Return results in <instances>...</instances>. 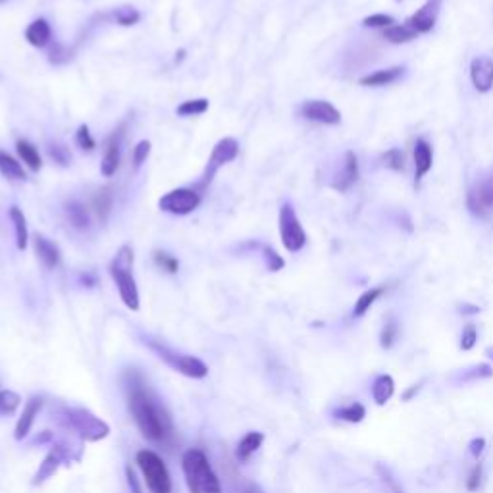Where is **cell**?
<instances>
[{
    "label": "cell",
    "instance_id": "1",
    "mask_svg": "<svg viewBox=\"0 0 493 493\" xmlns=\"http://www.w3.org/2000/svg\"><path fill=\"white\" fill-rule=\"evenodd\" d=\"M128 405H130V412L135 420L137 428L141 430V434L147 440H152V442L164 440V435L168 434L170 430V418L149 391L141 390V388L133 390Z\"/></svg>",
    "mask_w": 493,
    "mask_h": 493
},
{
    "label": "cell",
    "instance_id": "2",
    "mask_svg": "<svg viewBox=\"0 0 493 493\" xmlns=\"http://www.w3.org/2000/svg\"><path fill=\"white\" fill-rule=\"evenodd\" d=\"M183 474L189 493H222L218 476L214 474L207 455L199 449H189L182 459Z\"/></svg>",
    "mask_w": 493,
    "mask_h": 493
},
{
    "label": "cell",
    "instance_id": "3",
    "mask_svg": "<svg viewBox=\"0 0 493 493\" xmlns=\"http://www.w3.org/2000/svg\"><path fill=\"white\" fill-rule=\"evenodd\" d=\"M133 249L130 245H123L118 254L114 256L110 264V276L116 281L118 293L123 305L131 308V311H139V289H137L135 278H133Z\"/></svg>",
    "mask_w": 493,
    "mask_h": 493
},
{
    "label": "cell",
    "instance_id": "4",
    "mask_svg": "<svg viewBox=\"0 0 493 493\" xmlns=\"http://www.w3.org/2000/svg\"><path fill=\"white\" fill-rule=\"evenodd\" d=\"M137 465L145 476L147 487L150 493H170L172 492V480L164 461L155 451H139L137 453Z\"/></svg>",
    "mask_w": 493,
    "mask_h": 493
},
{
    "label": "cell",
    "instance_id": "5",
    "mask_svg": "<svg viewBox=\"0 0 493 493\" xmlns=\"http://www.w3.org/2000/svg\"><path fill=\"white\" fill-rule=\"evenodd\" d=\"M64 415L66 422L72 426V430H76L87 442L104 440L108 435V432H110V428L106 426V422L97 418V416L89 412L87 409H66Z\"/></svg>",
    "mask_w": 493,
    "mask_h": 493
},
{
    "label": "cell",
    "instance_id": "6",
    "mask_svg": "<svg viewBox=\"0 0 493 493\" xmlns=\"http://www.w3.org/2000/svg\"><path fill=\"white\" fill-rule=\"evenodd\" d=\"M279 235L289 253H299L306 245L305 229L301 226V220L291 202H286L279 208Z\"/></svg>",
    "mask_w": 493,
    "mask_h": 493
},
{
    "label": "cell",
    "instance_id": "7",
    "mask_svg": "<svg viewBox=\"0 0 493 493\" xmlns=\"http://www.w3.org/2000/svg\"><path fill=\"white\" fill-rule=\"evenodd\" d=\"M150 349L158 353V357L162 358L164 363L172 366L175 372H180L183 376L187 378H195V380H201L208 374V366L202 363L201 358L197 357H189V355H182V353H174L170 351L168 347L158 343H150Z\"/></svg>",
    "mask_w": 493,
    "mask_h": 493
},
{
    "label": "cell",
    "instance_id": "8",
    "mask_svg": "<svg viewBox=\"0 0 493 493\" xmlns=\"http://www.w3.org/2000/svg\"><path fill=\"white\" fill-rule=\"evenodd\" d=\"M202 197L199 189H191V187H177L168 191L166 195L160 197L158 201V207L164 212H170V214L175 216H185L191 214L193 210L199 208L201 204Z\"/></svg>",
    "mask_w": 493,
    "mask_h": 493
},
{
    "label": "cell",
    "instance_id": "9",
    "mask_svg": "<svg viewBox=\"0 0 493 493\" xmlns=\"http://www.w3.org/2000/svg\"><path fill=\"white\" fill-rule=\"evenodd\" d=\"M237 155H239V143L235 141L234 137H224V139H220V141L214 145V149H212L210 156H208L207 168H204V174H202V180L201 183H199V187H207L208 183L214 180L218 170H220L222 166H226L227 162L235 160Z\"/></svg>",
    "mask_w": 493,
    "mask_h": 493
},
{
    "label": "cell",
    "instance_id": "10",
    "mask_svg": "<svg viewBox=\"0 0 493 493\" xmlns=\"http://www.w3.org/2000/svg\"><path fill=\"white\" fill-rule=\"evenodd\" d=\"M467 204L476 216H487L493 212V170L480 182L474 183V187L468 191Z\"/></svg>",
    "mask_w": 493,
    "mask_h": 493
},
{
    "label": "cell",
    "instance_id": "11",
    "mask_svg": "<svg viewBox=\"0 0 493 493\" xmlns=\"http://www.w3.org/2000/svg\"><path fill=\"white\" fill-rule=\"evenodd\" d=\"M301 116L324 125H338L341 122V112L328 100H306L301 106Z\"/></svg>",
    "mask_w": 493,
    "mask_h": 493
},
{
    "label": "cell",
    "instance_id": "12",
    "mask_svg": "<svg viewBox=\"0 0 493 493\" xmlns=\"http://www.w3.org/2000/svg\"><path fill=\"white\" fill-rule=\"evenodd\" d=\"M470 81L478 93H489L493 87V58L478 56L470 64Z\"/></svg>",
    "mask_w": 493,
    "mask_h": 493
},
{
    "label": "cell",
    "instance_id": "13",
    "mask_svg": "<svg viewBox=\"0 0 493 493\" xmlns=\"http://www.w3.org/2000/svg\"><path fill=\"white\" fill-rule=\"evenodd\" d=\"M358 180V160L357 156H355V152H345V158H343V164H341V168H339V172L336 174V177H333V182H331V187L336 189V191H339V193H345L347 189H351L355 183H357Z\"/></svg>",
    "mask_w": 493,
    "mask_h": 493
},
{
    "label": "cell",
    "instance_id": "14",
    "mask_svg": "<svg viewBox=\"0 0 493 493\" xmlns=\"http://www.w3.org/2000/svg\"><path fill=\"white\" fill-rule=\"evenodd\" d=\"M437 12H440V0H428L422 8H418L410 20L407 21L418 35L420 33H428L434 29L435 21H437Z\"/></svg>",
    "mask_w": 493,
    "mask_h": 493
},
{
    "label": "cell",
    "instance_id": "15",
    "mask_svg": "<svg viewBox=\"0 0 493 493\" xmlns=\"http://www.w3.org/2000/svg\"><path fill=\"white\" fill-rule=\"evenodd\" d=\"M41 407H43V399H41V397H31V399L27 401V405L24 407V412H21V416L18 418V424H16V432H14V437H16L18 442H21V440L31 432L33 422L39 416Z\"/></svg>",
    "mask_w": 493,
    "mask_h": 493
},
{
    "label": "cell",
    "instance_id": "16",
    "mask_svg": "<svg viewBox=\"0 0 493 493\" xmlns=\"http://www.w3.org/2000/svg\"><path fill=\"white\" fill-rule=\"evenodd\" d=\"M33 245H35V253H37V256H39L41 264H43L46 270H54V268L58 266L60 249L56 243H52L51 239H46L45 235H35Z\"/></svg>",
    "mask_w": 493,
    "mask_h": 493
},
{
    "label": "cell",
    "instance_id": "17",
    "mask_svg": "<svg viewBox=\"0 0 493 493\" xmlns=\"http://www.w3.org/2000/svg\"><path fill=\"white\" fill-rule=\"evenodd\" d=\"M120 139H122V133H114V135L108 139L106 143V149H104L103 162H100V172L106 177H112L116 174L118 168H120V160H122V150H120Z\"/></svg>",
    "mask_w": 493,
    "mask_h": 493
},
{
    "label": "cell",
    "instance_id": "18",
    "mask_svg": "<svg viewBox=\"0 0 493 493\" xmlns=\"http://www.w3.org/2000/svg\"><path fill=\"white\" fill-rule=\"evenodd\" d=\"M434 164V155H432V147L428 141L424 139H416L415 143V174L416 182H420L424 175L428 174Z\"/></svg>",
    "mask_w": 493,
    "mask_h": 493
},
{
    "label": "cell",
    "instance_id": "19",
    "mask_svg": "<svg viewBox=\"0 0 493 493\" xmlns=\"http://www.w3.org/2000/svg\"><path fill=\"white\" fill-rule=\"evenodd\" d=\"M52 37V29L48 26V21L45 18H39L29 24V27L26 29V39L27 43L35 48H43L51 43Z\"/></svg>",
    "mask_w": 493,
    "mask_h": 493
},
{
    "label": "cell",
    "instance_id": "20",
    "mask_svg": "<svg viewBox=\"0 0 493 493\" xmlns=\"http://www.w3.org/2000/svg\"><path fill=\"white\" fill-rule=\"evenodd\" d=\"M64 214L66 220L70 222V226L76 227V229H87V227L91 226V214H89V210H87V207H85L83 202H66Z\"/></svg>",
    "mask_w": 493,
    "mask_h": 493
},
{
    "label": "cell",
    "instance_id": "21",
    "mask_svg": "<svg viewBox=\"0 0 493 493\" xmlns=\"http://www.w3.org/2000/svg\"><path fill=\"white\" fill-rule=\"evenodd\" d=\"M395 393V382L390 374H380L372 383V399L376 401V405L383 407L385 403L390 401Z\"/></svg>",
    "mask_w": 493,
    "mask_h": 493
},
{
    "label": "cell",
    "instance_id": "22",
    "mask_svg": "<svg viewBox=\"0 0 493 493\" xmlns=\"http://www.w3.org/2000/svg\"><path fill=\"white\" fill-rule=\"evenodd\" d=\"M403 76V68H388V70H378V72L370 73L366 78L360 79V85L364 87H383V85L395 83L397 79Z\"/></svg>",
    "mask_w": 493,
    "mask_h": 493
},
{
    "label": "cell",
    "instance_id": "23",
    "mask_svg": "<svg viewBox=\"0 0 493 493\" xmlns=\"http://www.w3.org/2000/svg\"><path fill=\"white\" fill-rule=\"evenodd\" d=\"M60 462H62V451H60L58 447L52 449L51 453L45 457V461L41 462V467L39 470H37V474H35L33 484H43V482H46L48 478H52V476L56 474V470H58Z\"/></svg>",
    "mask_w": 493,
    "mask_h": 493
},
{
    "label": "cell",
    "instance_id": "24",
    "mask_svg": "<svg viewBox=\"0 0 493 493\" xmlns=\"http://www.w3.org/2000/svg\"><path fill=\"white\" fill-rule=\"evenodd\" d=\"M16 149H18V155L26 162V166L33 172H39L43 168V160H41V155L37 147L33 143H29L27 139H18L16 141Z\"/></svg>",
    "mask_w": 493,
    "mask_h": 493
},
{
    "label": "cell",
    "instance_id": "25",
    "mask_svg": "<svg viewBox=\"0 0 493 493\" xmlns=\"http://www.w3.org/2000/svg\"><path fill=\"white\" fill-rule=\"evenodd\" d=\"M0 174L8 177V180H16V182H24L27 175L26 170L12 155H8L6 150L0 149Z\"/></svg>",
    "mask_w": 493,
    "mask_h": 493
},
{
    "label": "cell",
    "instance_id": "26",
    "mask_svg": "<svg viewBox=\"0 0 493 493\" xmlns=\"http://www.w3.org/2000/svg\"><path fill=\"white\" fill-rule=\"evenodd\" d=\"M262 442H264V435L260 434V432H249L246 435H243L239 445H237V451H235L237 459H239V461H249L251 455L259 451Z\"/></svg>",
    "mask_w": 493,
    "mask_h": 493
},
{
    "label": "cell",
    "instance_id": "27",
    "mask_svg": "<svg viewBox=\"0 0 493 493\" xmlns=\"http://www.w3.org/2000/svg\"><path fill=\"white\" fill-rule=\"evenodd\" d=\"M383 37L393 43V45H405V43H410L418 37V33L409 26V24H393L388 29H383Z\"/></svg>",
    "mask_w": 493,
    "mask_h": 493
},
{
    "label": "cell",
    "instance_id": "28",
    "mask_svg": "<svg viewBox=\"0 0 493 493\" xmlns=\"http://www.w3.org/2000/svg\"><path fill=\"white\" fill-rule=\"evenodd\" d=\"M10 220L14 224V229H16V246L24 251L27 246V239H29V232H27V220L24 212H21L18 207H10Z\"/></svg>",
    "mask_w": 493,
    "mask_h": 493
},
{
    "label": "cell",
    "instance_id": "29",
    "mask_svg": "<svg viewBox=\"0 0 493 493\" xmlns=\"http://www.w3.org/2000/svg\"><path fill=\"white\" fill-rule=\"evenodd\" d=\"M112 207H114V195H112L110 187H103L97 195L93 197V208H95V212H97L100 222L108 220Z\"/></svg>",
    "mask_w": 493,
    "mask_h": 493
},
{
    "label": "cell",
    "instance_id": "30",
    "mask_svg": "<svg viewBox=\"0 0 493 493\" xmlns=\"http://www.w3.org/2000/svg\"><path fill=\"white\" fill-rule=\"evenodd\" d=\"M383 293V287H374V289H368V291H364L360 297L357 299V303H355V311H353V314L357 316V318H360V316H364L366 312L370 311V306L376 303L378 299L382 297Z\"/></svg>",
    "mask_w": 493,
    "mask_h": 493
},
{
    "label": "cell",
    "instance_id": "31",
    "mask_svg": "<svg viewBox=\"0 0 493 493\" xmlns=\"http://www.w3.org/2000/svg\"><path fill=\"white\" fill-rule=\"evenodd\" d=\"M208 110L207 98H193V100H185L177 106V116H201Z\"/></svg>",
    "mask_w": 493,
    "mask_h": 493
},
{
    "label": "cell",
    "instance_id": "32",
    "mask_svg": "<svg viewBox=\"0 0 493 493\" xmlns=\"http://www.w3.org/2000/svg\"><path fill=\"white\" fill-rule=\"evenodd\" d=\"M336 415H338V418H341V420L351 422V424H358V422L364 420L366 409H364L360 403H351V405H347L343 409H339Z\"/></svg>",
    "mask_w": 493,
    "mask_h": 493
},
{
    "label": "cell",
    "instance_id": "33",
    "mask_svg": "<svg viewBox=\"0 0 493 493\" xmlns=\"http://www.w3.org/2000/svg\"><path fill=\"white\" fill-rule=\"evenodd\" d=\"M21 397L16 391L0 390V416L12 415L14 410L20 407Z\"/></svg>",
    "mask_w": 493,
    "mask_h": 493
},
{
    "label": "cell",
    "instance_id": "34",
    "mask_svg": "<svg viewBox=\"0 0 493 493\" xmlns=\"http://www.w3.org/2000/svg\"><path fill=\"white\" fill-rule=\"evenodd\" d=\"M46 150H48V156H51L52 160L60 164V166H70L72 164V152H70V149L66 145L51 143L46 147Z\"/></svg>",
    "mask_w": 493,
    "mask_h": 493
},
{
    "label": "cell",
    "instance_id": "35",
    "mask_svg": "<svg viewBox=\"0 0 493 493\" xmlns=\"http://www.w3.org/2000/svg\"><path fill=\"white\" fill-rule=\"evenodd\" d=\"M397 338H399V324H397L393 318H390L385 322V326H383L382 336H380V343H382L383 349H391V347L395 345Z\"/></svg>",
    "mask_w": 493,
    "mask_h": 493
},
{
    "label": "cell",
    "instance_id": "36",
    "mask_svg": "<svg viewBox=\"0 0 493 493\" xmlns=\"http://www.w3.org/2000/svg\"><path fill=\"white\" fill-rule=\"evenodd\" d=\"M114 18H116V21L120 24V26L130 27V26H135L137 21L141 20V14L137 12L133 6H122V8H118L116 14H114Z\"/></svg>",
    "mask_w": 493,
    "mask_h": 493
},
{
    "label": "cell",
    "instance_id": "37",
    "mask_svg": "<svg viewBox=\"0 0 493 493\" xmlns=\"http://www.w3.org/2000/svg\"><path fill=\"white\" fill-rule=\"evenodd\" d=\"M152 256H155L156 264L162 268V270H166L168 274H175L180 270V260L175 259V256H172L170 253H166V251H155Z\"/></svg>",
    "mask_w": 493,
    "mask_h": 493
},
{
    "label": "cell",
    "instance_id": "38",
    "mask_svg": "<svg viewBox=\"0 0 493 493\" xmlns=\"http://www.w3.org/2000/svg\"><path fill=\"white\" fill-rule=\"evenodd\" d=\"M76 143H78L79 149L83 150H93L97 147V141H95V137L91 135L87 125H79V130L76 131Z\"/></svg>",
    "mask_w": 493,
    "mask_h": 493
},
{
    "label": "cell",
    "instance_id": "39",
    "mask_svg": "<svg viewBox=\"0 0 493 493\" xmlns=\"http://www.w3.org/2000/svg\"><path fill=\"white\" fill-rule=\"evenodd\" d=\"M395 24V20L388 16V14H372L368 18H364L363 26L364 27H382V29H388Z\"/></svg>",
    "mask_w": 493,
    "mask_h": 493
},
{
    "label": "cell",
    "instance_id": "40",
    "mask_svg": "<svg viewBox=\"0 0 493 493\" xmlns=\"http://www.w3.org/2000/svg\"><path fill=\"white\" fill-rule=\"evenodd\" d=\"M383 164L388 168L399 172V170L405 168V156H403V152L399 149H391L383 155Z\"/></svg>",
    "mask_w": 493,
    "mask_h": 493
},
{
    "label": "cell",
    "instance_id": "41",
    "mask_svg": "<svg viewBox=\"0 0 493 493\" xmlns=\"http://www.w3.org/2000/svg\"><path fill=\"white\" fill-rule=\"evenodd\" d=\"M262 254H264V260H266V266L268 270H272V272H278V270H281V268L286 266V262H284V259L279 256L274 249H270V246H262Z\"/></svg>",
    "mask_w": 493,
    "mask_h": 493
},
{
    "label": "cell",
    "instance_id": "42",
    "mask_svg": "<svg viewBox=\"0 0 493 493\" xmlns=\"http://www.w3.org/2000/svg\"><path fill=\"white\" fill-rule=\"evenodd\" d=\"M476 341H478V330H476V326L467 324V328L462 330V336H461V349L472 351Z\"/></svg>",
    "mask_w": 493,
    "mask_h": 493
},
{
    "label": "cell",
    "instance_id": "43",
    "mask_svg": "<svg viewBox=\"0 0 493 493\" xmlns=\"http://www.w3.org/2000/svg\"><path fill=\"white\" fill-rule=\"evenodd\" d=\"M149 155H150L149 141H139V143L133 147V164H135V168H139V166L149 158Z\"/></svg>",
    "mask_w": 493,
    "mask_h": 493
},
{
    "label": "cell",
    "instance_id": "44",
    "mask_svg": "<svg viewBox=\"0 0 493 493\" xmlns=\"http://www.w3.org/2000/svg\"><path fill=\"white\" fill-rule=\"evenodd\" d=\"M482 474H484V467H482V462H478V465H476V467L472 468V472H470V476H468V482H467V489H468V492H476V489L480 487Z\"/></svg>",
    "mask_w": 493,
    "mask_h": 493
},
{
    "label": "cell",
    "instance_id": "45",
    "mask_svg": "<svg viewBox=\"0 0 493 493\" xmlns=\"http://www.w3.org/2000/svg\"><path fill=\"white\" fill-rule=\"evenodd\" d=\"M60 56H64V60H70V52L64 51V46L56 45L54 48L51 51V62H54V64H60Z\"/></svg>",
    "mask_w": 493,
    "mask_h": 493
},
{
    "label": "cell",
    "instance_id": "46",
    "mask_svg": "<svg viewBox=\"0 0 493 493\" xmlns=\"http://www.w3.org/2000/svg\"><path fill=\"white\" fill-rule=\"evenodd\" d=\"M125 476H128V484H130L131 493H141V486H139V482H137L135 472H133L130 467L125 468Z\"/></svg>",
    "mask_w": 493,
    "mask_h": 493
},
{
    "label": "cell",
    "instance_id": "47",
    "mask_svg": "<svg viewBox=\"0 0 493 493\" xmlns=\"http://www.w3.org/2000/svg\"><path fill=\"white\" fill-rule=\"evenodd\" d=\"M484 447H486V440H484V437H478V440H474V442L470 443V453L478 459V457L484 453Z\"/></svg>",
    "mask_w": 493,
    "mask_h": 493
},
{
    "label": "cell",
    "instance_id": "48",
    "mask_svg": "<svg viewBox=\"0 0 493 493\" xmlns=\"http://www.w3.org/2000/svg\"><path fill=\"white\" fill-rule=\"evenodd\" d=\"M418 390H420V385H412L410 390H407V393H405L403 399H405V401H410V397L415 395V393H418Z\"/></svg>",
    "mask_w": 493,
    "mask_h": 493
},
{
    "label": "cell",
    "instance_id": "49",
    "mask_svg": "<svg viewBox=\"0 0 493 493\" xmlns=\"http://www.w3.org/2000/svg\"><path fill=\"white\" fill-rule=\"evenodd\" d=\"M0 2H4V0H0Z\"/></svg>",
    "mask_w": 493,
    "mask_h": 493
}]
</instances>
